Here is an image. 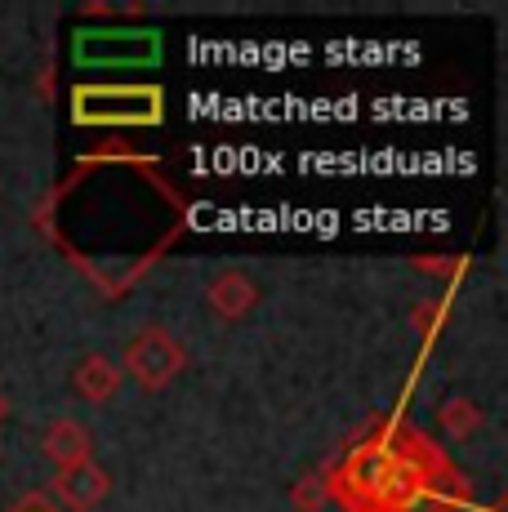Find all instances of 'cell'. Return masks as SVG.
Returning <instances> with one entry per match:
<instances>
[{
  "mask_svg": "<svg viewBox=\"0 0 508 512\" xmlns=\"http://www.w3.org/2000/svg\"><path fill=\"white\" fill-rule=\"evenodd\" d=\"M330 504L344 512H459L468 508V481L451 455L410 423L375 419V428L339 464L321 468Z\"/></svg>",
  "mask_w": 508,
  "mask_h": 512,
  "instance_id": "obj_1",
  "label": "cell"
},
{
  "mask_svg": "<svg viewBox=\"0 0 508 512\" xmlns=\"http://www.w3.org/2000/svg\"><path fill=\"white\" fill-rule=\"evenodd\" d=\"M165 98L156 85H76L72 121L76 125H156L165 116Z\"/></svg>",
  "mask_w": 508,
  "mask_h": 512,
  "instance_id": "obj_2",
  "label": "cell"
},
{
  "mask_svg": "<svg viewBox=\"0 0 508 512\" xmlns=\"http://www.w3.org/2000/svg\"><path fill=\"white\" fill-rule=\"evenodd\" d=\"M192 352L179 334H170L165 326L139 330L121 352V374L134 379L143 392H165L183 370H188Z\"/></svg>",
  "mask_w": 508,
  "mask_h": 512,
  "instance_id": "obj_3",
  "label": "cell"
},
{
  "mask_svg": "<svg viewBox=\"0 0 508 512\" xmlns=\"http://www.w3.org/2000/svg\"><path fill=\"white\" fill-rule=\"evenodd\" d=\"M50 495L58 499V508L63 512H94L107 495H112V477H107L94 459H85V464H72V468L54 472Z\"/></svg>",
  "mask_w": 508,
  "mask_h": 512,
  "instance_id": "obj_4",
  "label": "cell"
},
{
  "mask_svg": "<svg viewBox=\"0 0 508 512\" xmlns=\"http://www.w3.org/2000/svg\"><path fill=\"white\" fill-rule=\"evenodd\" d=\"M205 308H210L219 321L237 326V321H246L250 312L259 308V285L250 281V272H241V268H223L219 277L205 285Z\"/></svg>",
  "mask_w": 508,
  "mask_h": 512,
  "instance_id": "obj_5",
  "label": "cell"
},
{
  "mask_svg": "<svg viewBox=\"0 0 508 512\" xmlns=\"http://www.w3.org/2000/svg\"><path fill=\"white\" fill-rule=\"evenodd\" d=\"M41 450L45 459L58 468H72V464H85L94 459V432L85 428L81 419H50L45 423V437H41Z\"/></svg>",
  "mask_w": 508,
  "mask_h": 512,
  "instance_id": "obj_6",
  "label": "cell"
},
{
  "mask_svg": "<svg viewBox=\"0 0 508 512\" xmlns=\"http://www.w3.org/2000/svg\"><path fill=\"white\" fill-rule=\"evenodd\" d=\"M121 383H125L121 366H116L112 357H103V352H85V357L76 361V370H72L76 397L90 401V406H107V401L121 392Z\"/></svg>",
  "mask_w": 508,
  "mask_h": 512,
  "instance_id": "obj_7",
  "label": "cell"
},
{
  "mask_svg": "<svg viewBox=\"0 0 508 512\" xmlns=\"http://www.w3.org/2000/svg\"><path fill=\"white\" fill-rule=\"evenodd\" d=\"M437 428H442V437H451V441H468L486 428V410L477 406L473 397L455 392V397H446L442 406H437Z\"/></svg>",
  "mask_w": 508,
  "mask_h": 512,
  "instance_id": "obj_8",
  "label": "cell"
},
{
  "mask_svg": "<svg viewBox=\"0 0 508 512\" xmlns=\"http://www.w3.org/2000/svg\"><path fill=\"white\" fill-rule=\"evenodd\" d=\"M326 477L321 472H308V477H299L295 486H290V504H295L299 512H321L326 508Z\"/></svg>",
  "mask_w": 508,
  "mask_h": 512,
  "instance_id": "obj_9",
  "label": "cell"
},
{
  "mask_svg": "<svg viewBox=\"0 0 508 512\" xmlns=\"http://www.w3.org/2000/svg\"><path fill=\"white\" fill-rule=\"evenodd\" d=\"M446 317H451V308H446V299H424V303H415V312H410V321H415V330L424 334V343L433 339V334H442Z\"/></svg>",
  "mask_w": 508,
  "mask_h": 512,
  "instance_id": "obj_10",
  "label": "cell"
},
{
  "mask_svg": "<svg viewBox=\"0 0 508 512\" xmlns=\"http://www.w3.org/2000/svg\"><path fill=\"white\" fill-rule=\"evenodd\" d=\"M419 272H433V277L442 281H459V272L468 268V259H415Z\"/></svg>",
  "mask_w": 508,
  "mask_h": 512,
  "instance_id": "obj_11",
  "label": "cell"
},
{
  "mask_svg": "<svg viewBox=\"0 0 508 512\" xmlns=\"http://www.w3.org/2000/svg\"><path fill=\"white\" fill-rule=\"evenodd\" d=\"M14 512H54V508L45 504V495H27V499H23V504H18Z\"/></svg>",
  "mask_w": 508,
  "mask_h": 512,
  "instance_id": "obj_12",
  "label": "cell"
},
{
  "mask_svg": "<svg viewBox=\"0 0 508 512\" xmlns=\"http://www.w3.org/2000/svg\"><path fill=\"white\" fill-rule=\"evenodd\" d=\"M5 419H9V397L0 392V423H5Z\"/></svg>",
  "mask_w": 508,
  "mask_h": 512,
  "instance_id": "obj_13",
  "label": "cell"
}]
</instances>
